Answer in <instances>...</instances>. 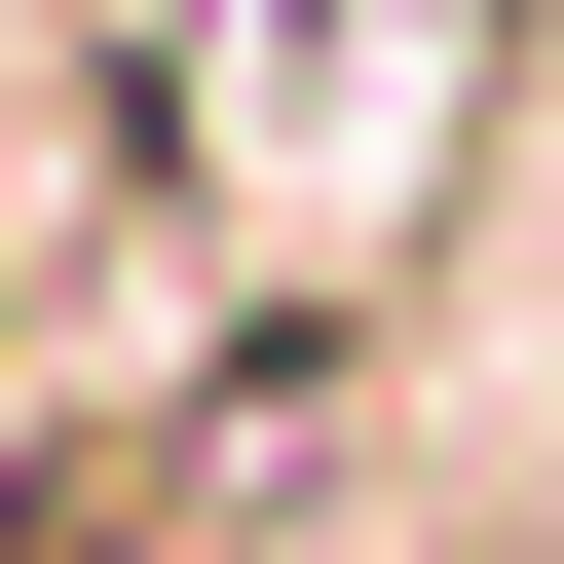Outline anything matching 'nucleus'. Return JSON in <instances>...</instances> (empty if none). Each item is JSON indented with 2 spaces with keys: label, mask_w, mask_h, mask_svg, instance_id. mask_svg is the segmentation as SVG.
Returning a JSON list of instances; mask_svg holds the SVG:
<instances>
[{
  "label": "nucleus",
  "mask_w": 564,
  "mask_h": 564,
  "mask_svg": "<svg viewBox=\"0 0 564 564\" xmlns=\"http://www.w3.org/2000/svg\"><path fill=\"white\" fill-rule=\"evenodd\" d=\"M151 226H188V39L76 0V39L0 76V452H39V377H76V263H151Z\"/></svg>",
  "instance_id": "obj_1"
}]
</instances>
